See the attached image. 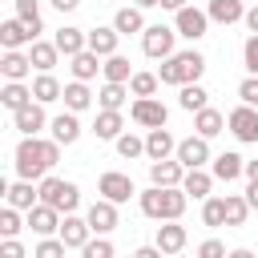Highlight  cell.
<instances>
[{"instance_id":"cell-1","label":"cell","mask_w":258,"mask_h":258,"mask_svg":"<svg viewBox=\"0 0 258 258\" xmlns=\"http://www.w3.org/2000/svg\"><path fill=\"white\" fill-rule=\"evenodd\" d=\"M60 161V141L56 137H40V133H24L16 145V173L28 181H40L52 165Z\"/></svg>"},{"instance_id":"cell-51","label":"cell","mask_w":258,"mask_h":258,"mask_svg":"<svg viewBox=\"0 0 258 258\" xmlns=\"http://www.w3.org/2000/svg\"><path fill=\"white\" fill-rule=\"evenodd\" d=\"M246 28H250V32H258V4H254V8H246Z\"/></svg>"},{"instance_id":"cell-26","label":"cell","mask_w":258,"mask_h":258,"mask_svg":"<svg viewBox=\"0 0 258 258\" xmlns=\"http://www.w3.org/2000/svg\"><path fill=\"white\" fill-rule=\"evenodd\" d=\"M210 20L214 24H238V20H246V8H242V0H210Z\"/></svg>"},{"instance_id":"cell-2","label":"cell","mask_w":258,"mask_h":258,"mask_svg":"<svg viewBox=\"0 0 258 258\" xmlns=\"http://www.w3.org/2000/svg\"><path fill=\"white\" fill-rule=\"evenodd\" d=\"M137 202H141V214H145V218H153V222H169V218H181V214H185L189 194H185L181 185H149Z\"/></svg>"},{"instance_id":"cell-49","label":"cell","mask_w":258,"mask_h":258,"mask_svg":"<svg viewBox=\"0 0 258 258\" xmlns=\"http://www.w3.org/2000/svg\"><path fill=\"white\" fill-rule=\"evenodd\" d=\"M0 258H24V246H20L16 238H4V242H0Z\"/></svg>"},{"instance_id":"cell-7","label":"cell","mask_w":258,"mask_h":258,"mask_svg":"<svg viewBox=\"0 0 258 258\" xmlns=\"http://www.w3.org/2000/svg\"><path fill=\"white\" fill-rule=\"evenodd\" d=\"M173 28H177V36H185V40H202V36L210 32V12L185 4V8L173 12Z\"/></svg>"},{"instance_id":"cell-12","label":"cell","mask_w":258,"mask_h":258,"mask_svg":"<svg viewBox=\"0 0 258 258\" xmlns=\"http://www.w3.org/2000/svg\"><path fill=\"white\" fill-rule=\"evenodd\" d=\"M85 218H89L93 234H113V230H117V222H121V218H117V202H109V198H97V202L89 206V214H85Z\"/></svg>"},{"instance_id":"cell-21","label":"cell","mask_w":258,"mask_h":258,"mask_svg":"<svg viewBox=\"0 0 258 258\" xmlns=\"http://www.w3.org/2000/svg\"><path fill=\"white\" fill-rule=\"evenodd\" d=\"M0 73H4L8 81H24V77L32 73V56L20 52V48H4V56H0Z\"/></svg>"},{"instance_id":"cell-17","label":"cell","mask_w":258,"mask_h":258,"mask_svg":"<svg viewBox=\"0 0 258 258\" xmlns=\"http://www.w3.org/2000/svg\"><path fill=\"white\" fill-rule=\"evenodd\" d=\"M89 234H93V226H89V218H77V214H64V222H60V238H64V246H69V250H85V242H89Z\"/></svg>"},{"instance_id":"cell-43","label":"cell","mask_w":258,"mask_h":258,"mask_svg":"<svg viewBox=\"0 0 258 258\" xmlns=\"http://www.w3.org/2000/svg\"><path fill=\"white\" fill-rule=\"evenodd\" d=\"M117 153H121L125 161H133V157H145V137L121 133V137H117Z\"/></svg>"},{"instance_id":"cell-14","label":"cell","mask_w":258,"mask_h":258,"mask_svg":"<svg viewBox=\"0 0 258 258\" xmlns=\"http://www.w3.org/2000/svg\"><path fill=\"white\" fill-rule=\"evenodd\" d=\"M185 242H189V234H185V226H181L177 218H169V222L157 226V246H161V254H181Z\"/></svg>"},{"instance_id":"cell-5","label":"cell","mask_w":258,"mask_h":258,"mask_svg":"<svg viewBox=\"0 0 258 258\" xmlns=\"http://www.w3.org/2000/svg\"><path fill=\"white\" fill-rule=\"evenodd\" d=\"M173 36H177V28L149 24V28L141 32V52H145L149 60H165V56H173Z\"/></svg>"},{"instance_id":"cell-3","label":"cell","mask_w":258,"mask_h":258,"mask_svg":"<svg viewBox=\"0 0 258 258\" xmlns=\"http://www.w3.org/2000/svg\"><path fill=\"white\" fill-rule=\"evenodd\" d=\"M206 73V56L202 52H173V56H165L161 60V69H157V77H161V85H189V81H198Z\"/></svg>"},{"instance_id":"cell-33","label":"cell","mask_w":258,"mask_h":258,"mask_svg":"<svg viewBox=\"0 0 258 258\" xmlns=\"http://www.w3.org/2000/svg\"><path fill=\"white\" fill-rule=\"evenodd\" d=\"M113 28H117L121 36H133V32H145L149 24H145L141 8H117V16H113Z\"/></svg>"},{"instance_id":"cell-41","label":"cell","mask_w":258,"mask_h":258,"mask_svg":"<svg viewBox=\"0 0 258 258\" xmlns=\"http://www.w3.org/2000/svg\"><path fill=\"white\" fill-rule=\"evenodd\" d=\"M24 226H28V222H20V210H16L12 202H8V206L0 210V234H4V238H16V234H20Z\"/></svg>"},{"instance_id":"cell-34","label":"cell","mask_w":258,"mask_h":258,"mask_svg":"<svg viewBox=\"0 0 258 258\" xmlns=\"http://www.w3.org/2000/svg\"><path fill=\"white\" fill-rule=\"evenodd\" d=\"M60 93H64V85H60L52 73H36V81H32V97H36V101L48 105V101H60Z\"/></svg>"},{"instance_id":"cell-25","label":"cell","mask_w":258,"mask_h":258,"mask_svg":"<svg viewBox=\"0 0 258 258\" xmlns=\"http://www.w3.org/2000/svg\"><path fill=\"white\" fill-rule=\"evenodd\" d=\"M181 189H185L189 198L206 202V198H210V189H214V173H206L202 165H194V169H185V181H181Z\"/></svg>"},{"instance_id":"cell-39","label":"cell","mask_w":258,"mask_h":258,"mask_svg":"<svg viewBox=\"0 0 258 258\" xmlns=\"http://www.w3.org/2000/svg\"><path fill=\"white\" fill-rule=\"evenodd\" d=\"M250 218V202L242 194H226V226H246Z\"/></svg>"},{"instance_id":"cell-31","label":"cell","mask_w":258,"mask_h":258,"mask_svg":"<svg viewBox=\"0 0 258 258\" xmlns=\"http://www.w3.org/2000/svg\"><path fill=\"white\" fill-rule=\"evenodd\" d=\"M4 198H8L16 210H24V214H28V210L40 202V189H32V181H28V177H20L16 185H8V189H4Z\"/></svg>"},{"instance_id":"cell-23","label":"cell","mask_w":258,"mask_h":258,"mask_svg":"<svg viewBox=\"0 0 258 258\" xmlns=\"http://www.w3.org/2000/svg\"><path fill=\"white\" fill-rule=\"evenodd\" d=\"M28 101H36V97H32V85H24V81H8V85L0 89V105H4L8 113L24 109Z\"/></svg>"},{"instance_id":"cell-52","label":"cell","mask_w":258,"mask_h":258,"mask_svg":"<svg viewBox=\"0 0 258 258\" xmlns=\"http://www.w3.org/2000/svg\"><path fill=\"white\" fill-rule=\"evenodd\" d=\"M137 258H161V246H141Z\"/></svg>"},{"instance_id":"cell-53","label":"cell","mask_w":258,"mask_h":258,"mask_svg":"<svg viewBox=\"0 0 258 258\" xmlns=\"http://www.w3.org/2000/svg\"><path fill=\"white\" fill-rule=\"evenodd\" d=\"M246 202H250V210H258V181H250V189H246Z\"/></svg>"},{"instance_id":"cell-16","label":"cell","mask_w":258,"mask_h":258,"mask_svg":"<svg viewBox=\"0 0 258 258\" xmlns=\"http://www.w3.org/2000/svg\"><path fill=\"white\" fill-rule=\"evenodd\" d=\"M169 153H177V141H173V133H169L165 125L149 129V133H145V157H149V161H161V157H169Z\"/></svg>"},{"instance_id":"cell-11","label":"cell","mask_w":258,"mask_h":258,"mask_svg":"<svg viewBox=\"0 0 258 258\" xmlns=\"http://www.w3.org/2000/svg\"><path fill=\"white\" fill-rule=\"evenodd\" d=\"M28 230L32 234H60V210L56 206H48V202H36L32 210H28Z\"/></svg>"},{"instance_id":"cell-22","label":"cell","mask_w":258,"mask_h":258,"mask_svg":"<svg viewBox=\"0 0 258 258\" xmlns=\"http://www.w3.org/2000/svg\"><path fill=\"white\" fill-rule=\"evenodd\" d=\"M56 48H60V56H77L81 48H89V32H81V28H73V24H64V28H56Z\"/></svg>"},{"instance_id":"cell-54","label":"cell","mask_w":258,"mask_h":258,"mask_svg":"<svg viewBox=\"0 0 258 258\" xmlns=\"http://www.w3.org/2000/svg\"><path fill=\"white\" fill-rule=\"evenodd\" d=\"M189 0H161V8H169V12H177V8H185Z\"/></svg>"},{"instance_id":"cell-20","label":"cell","mask_w":258,"mask_h":258,"mask_svg":"<svg viewBox=\"0 0 258 258\" xmlns=\"http://www.w3.org/2000/svg\"><path fill=\"white\" fill-rule=\"evenodd\" d=\"M121 129H125L121 109H101V113H97V121H93V137H97V141H117V137H121Z\"/></svg>"},{"instance_id":"cell-50","label":"cell","mask_w":258,"mask_h":258,"mask_svg":"<svg viewBox=\"0 0 258 258\" xmlns=\"http://www.w3.org/2000/svg\"><path fill=\"white\" fill-rule=\"evenodd\" d=\"M52 8L56 12H73V8H81V0H52Z\"/></svg>"},{"instance_id":"cell-15","label":"cell","mask_w":258,"mask_h":258,"mask_svg":"<svg viewBox=\"0 0 258 258\" xmlns=\"http://www.w3.org/2000/svg\"><path fill=\"white\" fill-rule=\"evenodd\" d=\"M12 125H16L20 133H40V129L48 125V117H44V101H28L24 109H16V113H12Z\"/></svg>"},{"instance_id":"cell-29","label":"cell","mask_w":258,"mask_h":258,"mask_svg":"<svg viewBox=\"0 0 258 258\" xmlns=\"http://www.w3.org/2000/svg\"><path fill=\"white\" fill-rule=\"evenodd\" d=\"M222 129H226V117H222L214 105H206V109L194 113V133H202V137H218Z\"/></svg>"},{"instance_id":"cell-47","label":"cell","mask_w":258,"mask_h":258,"mask_svg":"<svg viewBox=\"0 0 258 258\" xmlns=\"http://www.w3.org/2000/svg\"><path fill=\"white\" fill-rule=\"evenodd\" d=\"M238 97H242L246 105H258V77H246V81L238 85Z\"/></svg>"},{"instance_id":"cell-40","label":"cell","mask_w":258,"mask_h":258,"mask_svg":"<svg viewBox=\"0 0 258 258\" xmlns=\"http://www.w3.org/2000/svg\"><path fill=\"white\" fill-rule=\"evenodd\" d=\"M157 85H161V77H157V73H133V77H129L133 97H153V93H157Z\"/></svg>"},{"instance_id":"cell-56","label":"cell","mask_w":258,"mask_h":258,"mask_svg":"<svg viewBox=\"0 0 258 258\" xmlns=\"http://www.w3.org/2000/svg\"><path fill=\"white\" fill-rule=\"evenodd\" d=\"M137 8H161V0H137Z\"/></svg>"},{"instance_id":"cell-19","label":"cell","mask_w":258,"mask_h":258,"mask_svg":"<svg viewBox=\"0 0 258 258\" xmlns=\"http://www.w3.org/2000/svg\"><path fill=\"white\" fill-rule=\"evenodd\" d=\"M28 56H32V69L36 73H52L56 69V60H60V48H56V40H32L28 44Z\"/></svg>"},{"instance_id":"cell-32","label":"cell","mask_w":258,"mask_h":258,"mask_svg":"<svg viewBox=\"0 0 258 258\" xmlns=\"http://www.w3.org/2000/svg\"><path fill=\"white\" fill-rule=\"evenodd\" d=\"M48 125H52V137H56L60 145H73V141L81 137V121H77V113H73V109H69V113H60V117H52Z\"/></svg>"},{"instance_id":"cell-45","label":"cell","mask_w":258,"mask_h":258,"mask_svg":"<svg viewBox=\"0 0 258 258\" xmlns=\"http://www.w3.org/2000/svg\"><path fill=\"white\" fill-rule=\"evenodd\" d=\"M85 258H113V242L105 238V234H97V238H89L85 242V250H81Z\"/></svg>"},{"instance_id":"cell-46","label":"cell","mask_w":258,"mask_h":258,"mask_svg":"<svg viewBox=\"0 0 258 258\" xmlns=\"http://www.w3.org/2000/svg\"><path fill=\"white\" fill-rule=\"evenodd\" d=\"M242 64H246L250 73H258V32L246 36V44H242Z\"/></svg>"},{"instance_id":"cell-30","label":"cell","mask_w":258,"mask_h":258,"mask_svg":"<svg viewBox=\"0 0 258 258\" xmlns=\"http://www.w3.org/2000/svg\"><path fill=\"white\" fill-rule=\"evenodd\" d=\"M246 173V157L242 153H218L214 157V177L218 181H234V177H242Z\"/></svg>"},{"instance_id":"cell-38","label":"cell","mask_w":258,"mask_h":258,"mask_svg":"<svg viewBox=\"0 0 258 258\" xmlns=\"http://www.w3.org/2000/svg\"><path fill=\"white\" fill-rule=\"evenodd\" d=\"M202 226H210V230L226 226V198H206L202 202Z\"/></svg>"},{"instance_id":"cell-28","label":"cell","mask_w":258,"mask_h":258,"mask_svg":"<svg viewBox=\"0 0 258 258\" xmlns=\"http://www.w3.org/2000/svg\"><path fill=\"white\" fill-rule=\"evenodd\" d=\"M69 60H73L69 69H73V77H77V81H93V77L101 73V52H93V48H81V52H77V56H69Z\"/></svg>"},{"instance_id":"cell-35","label":"cell","mask_w":258,"mask_h":258,"mask_svg":"<svg viewBox=\"0 0 258 258\" xmlns=\"http://www.w3.org/2000/svg\"><path fill=\"white\" fill-rule=\"evenodd\" d=\"M129 93H133V89H129L125 81H105L101 93H97V101H101V109H121Z\"/></svg>"},{"instance_id":"cell-18","label":"cell","mask_w":258,"mask_h":258,"mask_svg":"<svg viewBox=\"0 0 258 258\" xmlns=\"http://www.w3.org/2000/svg\"><path fill=\"white\" fill-rule=\"evenodd\" d=\"M32 40H36V32H32L20 16H12V20L0 24V44H4V48H24V44H32Z\"/></svg>"},{"instance_id":"cell-10","label":"cell","mask_w":258,"mask_h":258,"mask_svg":"<svg viewBox=\"0 0 258 258\" xmlns=\"http://www.w3.org/2000/svg\"><path fill=\"white\" fill-rule=\"evenodd\" d=\"M185 169H194V165H206L210 161V137H202V133H194V137H185V141H177V153H173Z\"/></svg>"},{"instance_id":"cell-48","label":"cell","mask_w":258,"mask_h":258,"mask_svg":"<svg viewBox=\"0 0 258 258\" xmlns=\"http://www.w3.org/2000/svg\"><path fill=\"white\" fill-rule=\"evenodd\" d=\"M198 254H202V258H222V254H226V246H222L218 238H206V242L198 246Z\"/></svg>"},{"instance_id":"cell-27","label":"cell","mask_w":258,"mask_h":258,"mask_svg":"<svg viewBox=\"0 0 258 258\" xmlns=\"http://www.w3.org/2000/svg\"><path fill=\"white\" fill-rule=\"evenodd\" d=\"M117 40H121V32H117L113 24H97V28L89 32V48L101 52V56H113V52H117Z\"/></svg>"},{"instance_id":"cell-44","label":"cell","mask_w":258,"mask_h":258,"mask_svg":"<svg viewBox=\"0 0 258 258\" xmlns=\"http://www.w3.org/2000/svg\"><path fill=\"white\" fill-rule=\"evenodd\" d=\"M64 238H52V234H44L40 238V246H36V258H64Z\"/></svg>"},{"instance_id":"cell-9","label":"cell","mask_w":258,"mask_h":258,"mask_svg":"<svg viewBox=\"0 0 258 258\" xmlns=\"http://www.w3.org/2000/svg\"><path fill=\"white\" fill-rule=\"evenodd\" d=\"M97 189H101V198H109V202H129L133 194H137V185H133V177L129 173H117V169H109V173H101L97 177Z\"/></svg>"},{"instance_id":"cell-6","label":"cell","mask_w":258,"mask_h":258,"mask_svg":"<svg viewBox=\"0 0 258 258\" xmlns=\"http://www.w3.org/2000/svg\"><path fill=\"white\" fill-rule=\"evenodd\" d=\"M226 129L242 141V145H254L258 141V109L254 105H238V109H230V117H226Z\"/></svg>"},{"instance_id":"cell-8","label":"cell","mask_w":258,"mask_h":258,"mask_svg":"<svg viewBox=\"0 0 258 258\" xmlns=\"http://www.w3.org/2000/svg\"><path fill=\"white\" fill-rule=\"evenodd\" d=\"M129 117H133L141 129H157V125L169 121V109H165L157 97H137V101L129 105Z\"/></svg>"},{"instance_id":"cell-4","label":"cell","mask_w":258,"mask_h":258,"mask_svg":"<svg viewBox=\"0 0 258 258\" xmlns=\"http://www.w3.org/2000/svg\"><path fill=\"white\" fill-rule=\"evenodd\" d=\"M36 189H40V202L56 206L60 214H73V210L81 206V189H77V181H64V177H52V173H44Z\"/></svg>"},{"instance_id":"cell-13","label":"cell","mask_w":258,"mask_h":258,"mask_svg":"<svg viewBox=\"0 0 258 258\" xmlns=\"http://www.w3.org/2000/svg\"><path fill=\"white\" fill-rule=\"evenodd\" d=\"M149 181H153V185H181V181H185V165H181L177 157L149 161Z\"/></svg>"},{"instance_id":"cell-42","label":"cell","mask_w":258,"mask_h":258,"mask_svg":"<svg viewBox=\"0 0 258 258\" xmlns=\"http://www.w3.org/2000/svg\"><path fill=\"white\" fill-rule=\"evenodd\" d=\"M16 16H20L36 36L44 32V24H40V4H36V0H16Z\"/></svg>"},{"instance_id":"cell-36","label":"cell","mask_w":258,"mask_h":258,"mask_svg":"<svg viewBox=\"0 0 258 258\" xmlns=\"http://www.w3.org/2000/svg\"><path fill=\"white\" fill-rule=\"evenodd\" d=\"M177 105H181L185 113H198V109H206V105H210V93H206L198 81H189V85H181V93H177Z\"/></svg>"},{"instance_id":"cell-57","label":"cell","mask_w":258,"mask_h":258,"mask_svg":"<svg viewBox=\"0 0 258 258\" xmlns=\"http://www.w3.org/2000/svg\"><path fill=\"white\" fill-rule=\"evenodd\" d=\"M254 77H258V73H254Z\"/></svg>"},{"instance_id":"cell-55","label":"cell","mask_w":258,"mask_h":258,"mask_svg":"<svg viewBox=\"0 0 258 258\" xmlns=\"http://www.w3.org/2000/svg\"><path fill=\"white\" fill-rule=\"evenodd\" d=\"M246 177H250V181H258V161H246Z\"/></svg>"},{"instance_id":"cell-37","label":"cell","mask_w":258,"mask_h":258,"mask_svg":"<svg viewBox=\"0 0 258 258\" xmlns=\"http://www.w3.org/2000/svg\"><path fill=\"white\" fill-rule=\"evenodd\" d=\"M101 73H105V81H125V85H129V77H133V64H129V56L113 52V56H105Z\"/></svg>"},{"instance_id":"cell-24","label":"cell","mask_w":258,"mask_h":258,"mask_svg":"<svg viewBox=\"0 0 258 258\" xmlns=\"http://www.w3.org/2000/svg\"><path fill=\"white\" fill-rule=\"evenodd\" d=\"M60 101H64V109H73V113H85L89 105H93V93H89V81H69L64 85V93H60Z\"/></svg>"}]
</instances>
